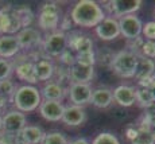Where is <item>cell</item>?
<instances>
[{
	"instance_id": "9c48e42d",
	"label": "cell",
	"mask_w": 155,
	"mask_h": 144,
	"mask_svg": "<svg viewBox=\"0 0 155 144\" xmlns=\"http://www.w3.org/2000/svg\"><path fill=\"white\" fill-rule=\"evenodd\" d=\"M69 93V100L71 105H77V106H84V105L91 103L92 97V88L89 83H77L73 82L68 89Z\"/></svg>"
},
{
	"instance_id": "1f68e13d",
	"label": "cell",
	"mask_w": 155,
	"mask_h": 144,
	"mask_svg": "<svg viewBox=\"0 0 155 144\" xmlns=\"http://www.w3.org/2000/svg\"><path fill=\"white\" fill-rule=\"evenodd\" d=\"M12 73H14V65L8 59L0 58V81L10 80Z\"/></svg>"
},
{
	"instance_id": "f35d334b",
	"label": "cell",
	"mask_w": 155,
	"mask_h": 144,
	"mask_svg": "<svg viewBox=\"0 0 155 144\" xmlns=\"http://www.w3.org/2000/svg\"><path fill=\"white\" fill-rule=\"evenodd\" d=\"M69 144H91V143H89L86 139H84V137H78V139L71 140Z\"/></svg>"
},
{
	"instance_id": "3957f363",
	"label": "cell",
	"mask_w": 155,
	"mask_h": 144,
	"mask_svg": "<svg viewBox=\"0 0 155 144\" xmlns=\"http://www.w3.org/2000/svg\"><path fill=\"white\" fill-rule=\"evenodd\" d=\"M136 61H138V55H135L132 51L120 50L119 53H115L111 69L113 70V73L117 74L121 78H134Z\"/></svg>"
},
{
	"instance_id": "4fadbf2b",
	"label": "cell",
	"mask_w": 155,
	"mask_h": 144,
	"mask_svg": "<svg viewBox=\"0 0 155 144\" xmlns=\"http://www.w3.org/2000/svg\"><path fill=\"white\" fill-rule=\"evenodd\" d=\"M65 110V105L59 101H47L43 100L39 105V113L41 116L47 120V121H61L62 115Z\"/></svg>"
},
{
	"instance_id": "4316f807",
	"label": "cell",
	"mask_w": 155,
	"mask_h": 144,
	"mask_svg": "<svg viewBox=\"0 0 155 144\" xmlns=\"http://www.w3.org/2000/svg\"><path fill=\"white\" fill-rule=\"evenodd\" d=\"M94 57H96V62H99L101 66H109L111 67L115 53L111 50V47H103L97 53H94Z\"/></svg>"
},
{
	"instance_id": "f1b7e54d",
	"label": "cell",
	"mask_w": 155,
	"mask_h": 144,
	"mask_svg": "<svg viewBox=\"0 0 155 144\" xmlns=\"http://www.w3.org/2000/svg\"><path fill=\"white\" fill-rule=\"evenodd\" d=\"M10 11L11 5L0 10V37L8 35V31H10Z\"/></svg>"
},
{
	"instance_id": "44dd1931",
	"label": "cell",
	"mask_w": 155,
	"mask_h": 144,
	"mask_svg": "<svg viewBox=\"0 0 155 144\" xmlns=\"http://www.w3.org/2000/svg\"><path fill=\"white\" fill-rule=\"evenodd\" d=\"M39 92L42 98L47 101H59V103H62L64 97L66 96V90L61 85H58L57 82H53V81H49L47 83H45L43 88Z\"/></svg>"
},
{
	"instance_id": "d4e9b609",
	"label": "cell",
	"mask_w": 155,
	"mask_h": 144,
	"mask_svg": "<svg viewBox=\"0 0 155 144\" xmlns=\"http://www.w3.org/2000/svg\"><path fill=\"white\" fill-rule=\"evenodd\" d=\"M14 11H15V14L18 15V18H19L22 28L30 27V25H31L32 20H34V12L31 11V8L27 7V5H20V7H15Z\"/></svg>"
},
{
	"instance_id": "ab89813d",
	"label": "cell",
	"mask_w": 155,
	"mask_h": 144,
	"mask_svg": "<svg viewBox=\"0 0 155 144\" xmlns=\"http://www.w3.org/2000/svg\"><path fill=\"white\" fill-rule=\"evenodd\" d=\"M7 103H8L7 100H4L3 97H0V113H2L3 110L5 109V106H7Z\"/></svg>"
},
{
	"instance_id": "60d3db41",
	"label": "cell",
	"mask_w": 155,
	"mask_h": 144,
	"mask_svg": "<svg viewBox=\"0 0 155 144\" xmlns=\"http://www.w3.org/2000/svg\"><path fill=\"white\" fill-rule=\"evenodd\" d=\"M150 90L151 93H153V97H154V103H155V81H154V83L150 86Z\"/></svg>"
},
{
	"instance_id": "e0dca14e",
	"label": "cell",
	"mask_w": 155,
	"mask_h": 144,
	"mask_svg": "<svg viewBox=\"0 0 155 144\" xmlns=\"http://www.w3.org/2000/svg\"><path fill=\"white\" fill-rule=\"evenodd\" d=\"M20 51L19 43L14 35H2L0 37V58L10 59L18 55Z\"/></svg>"
},
{
	"instance_id": "603a6c76",
	"label": "cell",
	"mask_w": 155,
	"mask_h": 144,
	"mask_svg": "<svg viewBox=\"0 0 155 144\" xmlns=\"http://www.w3.org/2000/svg\"><path fill=\"white\" fill-rule=\"evenodd\" d=\"M113 101V96L112 90L107 88H99L92 90V97H91V103L93 106L104 109V108H108Z\"/></svg>"
},
{
	"instance_id": "7402d4cb",
	"label": "cell",
	"mask_w": 155,
	"mask_h": 144,
	"mask_svg": "<svg viewBox=\"0 0 155 144\" xmlns=\"http://www.w3.org/2000/svg\"><path fill=\"white\" fill-rule=\"evenodd\" d=\"M35 66V76L38 81H49L54 77L55 67L49 58H39L34 62Z\"/></svg>"
},
{
	"instance_id": "7a4b0ae2",
	"label": "cell",
	"mask_w": 155,
	"mask_h": 144,
	"mask_svg": "<svg viewBox=\"0 0 155 144\" xmlns=\"http://www.w3.org/2000/svg\"><path fill=\"white\" fill-rule=\"evenodd\" d=\"M11 101L16 110L22 113H30L39 108L42 103V96L34 85H22L16 88Z\"/></svg>"
},
{
	"instance_id": "30bf717a",
	"label": "cell",
	"mask_w": 155,
	"mask_h": 144,
	"mask_svg": "<svg viewBox=\"0 0 155 144\" xmlns=\"http://www.w3.org/2000/svg\"><path fill=\"white\" fill-rule=\"evenodd\" d=\"M96 35L100 41H113L120 37V28H119L117 19L107 16L97 27H94Z\"/></svg>"
},
{
	"instance_id": "8d00e7d4",
	"label": "cell",
	"mask_w": 155,
	"mask_h": 144,
	"mask_svg": "<svg viewBox=\"0 0 155 144\" xmlns=\"http://www.w3.org/2000/svg\"><path fill=\"white\" fill-rule=\"evenodd\" d=\"M71 25H73V22H71L70 19V15H65V16L61 18V22H59V31L65 32L66 30H70L71 28Z\"/></svg>"
},
{
	"instance_id": "9a60e30c",
	"label": "cell",
	"mask_w": 155,
	"mask_h": 144,
	"mask_svg": "<svg viewBox=\"0 0 155 144\" xmlns=\"http://www.w3.org/2000/svg\"><path fill=\"white\" fill-rule=\"evenodd\" d=\"M112 96H113V100L120 106H124V108L132 106L136 103L135 88H132L130 85H120L117 88H115L112 92Z\"/></svg>"
},
{
	"instance_id": "ac0fdd59",
	"label": "cell",
	"mask_w": 155,
	"mask_h": 144,
	"mask_svg": "<svg viewBox=\"0 0 155 144\" xmlns=\"http://www.w3.org/2000/svg\"><path fill=\"white\" fill-rule=\"evenodd\" d=\"M16 77L23 82H27V85H34L38 82L35 76V66L32 61H23L19 65H16L15 69Z\"/></svg>"
},
{
	"instance_id": "277c9868",
	"label": "cell",
	"mask_w": 155,
	"mask_h": 144,
	"mask_svg": "<svg viewBox=\"0 0 155 144\" xmlns=\"http://www.w3.org/2000/svg\"><path fill=\"white\" fill-rule=\"evenodd\" d=\"M62 18L61 7L57 5L55 3H45L41 7L39 15H38V26L41 30L47 32L57 31Z\"/></svg>"
},
{
	"instance_id": "4dcf8cb0",
	"label": "cell",
	"mask_w": 155,
	"mask_h": 144,
	"mask_svg": "<svg viewBox=\"0 0 155 144\" xmlns=\"http://www.w3.org/2000/svg\"><path fill=\"white\" fill-rule=\"evenodd\" d=\"M92 144H120V142H119V139L113 133L101 132L93 139Z\"/></svg>"
},
{
	"instance_id": "74e56055",
	"label": "cell",
	"mask_w": 155,
	"mask_h": 144,
	"mask_svg": "<svg viewBox=\"0 0 155 144\" xmlns=\"http://www.w3.org/2000/svg\"><path fill=\"white\" fill-rule=\"evenodd\" d=\"M136 133H138V127H134V125H130V127L126 129V135H127V137L130 140H132L134 137L136 136Z\"/></svg>"
},
{
	"instance_id": "83f0119b",
	"label": "cell",
	"mask_w": 155,
	"mask_h": 144,
	"mask_svg": "<svg viewBox=\"0 0 155 144\" xmlns=\"http://www.w3.org/2000/svg\"><path fill=\"white\" fill-rule=\"evenodd\" d=\"M15 90H16V86L11 80L0 81V97H3L7 101H11L14 97Z\"/></svg>"
},
{
	"instance_id": "ee69618b",
	"label": "cell",
	"mask_w": 155,
	"mask_h": 144,
	"mask_svg": "<svg viewBox=\"0 0 155 144\" xmlns=\"http://www.w3.org/2000/svg\"><path fill=\"white\" fill-rule=\"evenodd\" d=\"M15 144H25V143H22V142H16Z\"/></svg>"
},
{
	"instance_id": "b9f144b4",
	"label": "cell",
	"mask_w": 155,
	"mask_h": 144,
	"mask_svg": "<svg viewBox=\"0 0 155 144\" xmlns=\"http://www.w3.org/2000/svg\"><path fill=\"white\" fill-rule=\"evenodd\" d=\"M150 131H151V133H153V136H154V139H155V124H153L150 127Z\"/></svg>"
},
{
	"instance_id": "f546056e",
	"label": "cell",
	"mask_w": 155,
	"mask_h": 144,
	"mask_svg": "<svg viewBox=\"0 0 155 144\" xmlns=\"http://www.w3.org/2000/svg\"><path fill=\"white\" fill-rule=\"evenodd\" d=\"M42 144H69V142L62 132H50L45 133Z\"/></svg>"
},
{
	"instance_id": "6da1fadb",
	"label": "cell",
	"mask_w": 155,
	"mask_h": 144,
	"mask_svg": "<svg viewBox=\"0 0 155 144\" xmlns=\"http://www.w3.org/2000/svg\"><path fill=\"white\" fill-rule=\"evenodd\" d=\"M70 19L76 26L80 27H97L107 18L101 5L93 0H81L76 3L70 11Z\"/></svg>"
},
{
	"instance_id": "5bb4252c",
	"label": "cell",
	"mask_w": 155,
	"mask_h": 144,
	"mask_svg": "<svg viewBox=\"0 0 155 144\" xmlns=\"http://www.w3.org/2000/svg\"><path fill=\"white\" fill-rule=\"evenodd\" d=\"M86 120V113L82 106L77 105H68L65 106L64 115H62V121L69 127H78L82 125Z\"/></svg>"
},
{
	"instance_id": "7bdbcfd3",
	"label": "cell",
	"mask_w": 155,
	"mask_h": 144,
	"mask_svg": "<svg viewBox=\"0 0 155 144\" xmlns=\"http://www.w3.org/2000/svg\"><path fill=\"white\" fill-rule=\"evenodd\" d=\"M3 132V116L0 115V133Z\"/></svg>"
},
{
	"instance_id": "e575fe53",
	"label": "cell",
	"mask_w": 155,
	"mask_h": 144,
	"mask_svg": "<svg viewBox=\"0 0 155 144\" xmlns=\"http://www.w3.org/2000/svg\"><path fill=\"white\" fill-rule=\"evenodd\" d=\"M142 35L146 38V41L155 42V20L147 22L142 27Z\"/></svg>"
},
{
	"instance_id": "ffe728a7",
	"label": "cell",
	"mask_w": 155,
	"mask_h": 144,
	"mask_svg": "<svg viewBox=\"0 0 155 144\" xmlns=\"http://www.w3.org/2000/svg\"><path fill=\"white\" fill-rule=\"evenodd\" d=\"M19 140L25 144H39L43 142L45 132L37 125H26L18 135Z\"/></svg>"
},
{
	"instance_id": "ba28073f",
	"label": "cell",
	"mask_w": 155,
	"mask_h": 144,
	"mask_svg": "<svg viewBox=\"0 0 155 144\" xmlns=\"http://www.w3.org/2000/svg\"><path fill=\"white\" fill-rule=\"evenodd\" d=\"M117 22H119V28H120V35H123L128 41H132L142 35L143 23L140 18L136 16L135 14L119 18Z\"/></svg>"
},
{
	"instance_id": "cb8c5ba5",
	"label": "cell",
	"mask_w": 155,
	"mask_h": 144,
	"mask_svg": "<svg viewBox=\"0 0 155 144\" xmlns=\"http://www.w3.org/2000/svg\"><path fill=\"white\" fill-rule=\"evenodd\" d=\"M135 97H136V103L140 108L146 109L147 106L155 104L154 103V97L151 93L150 88H136L135 89Z\"/></svg>"
},
{
	"instance_id": "d6a6232c",
	"label": "cell",
	"mask_w": 155,
	"mask_h": 144,
	"mask_svg": "<svg viewBox=\"0 0 155 144\" xmlns=\"http://www.w3.org/2000/svg\"><path fill=\"white\" fill-rule=\"evenodd\" d=\"M76 64L84 65V66H94V64H96V57H94V51H92V53L76 54Z\"/></svg>"
},
{
	"instance_id": "52a82bcc",
	"label": "cell",
	"mask_w": 155,
	"mask_h": 144,
	"mask_svg": "<svg viewBox=\"0 0 155 144\" xmlns=\"http://www.w3.org/2000/svg\"><path fill=\"white\" fill-rule=\"evenodd\" d=\"M26 123H27V120H26L25 113L16 109L10 110L3 116V133L10 135V136H16L27 125Z\"/></svg>"
},
{
	"instance_id": "2e32d148",
	"label": "cell",
	"mask_w": 155,
	"mask_h": 144,
	"mask_svg": "<svg viewBox=\"0 0 155 144\" xmlns=\"http://www.w3.org/2000/svg\"><path fill=\"white\" fill-rule=\"evenodd\" d=\"M71 82L77 83H89L94 77V67L93 66H84L74 64L69 69Z\"/></svg>"
},
{
	"instance_id": "8992f818",
	"label": "cell",
	"mask_w": 155,
	"mask_h": 144,
	"mask_svg": "<svg viewBox=\"0 0 155 144\" xmlns=\"http://www.w3.org/2000/svg\"><path fill=\"white\" fill-rule=\"evenodd\" d=\"M42 49L46 55L59 57L68 49V35L62 31L50 32L42 41Z\"/></svg>"
},
{
	"instance_id": "d6986e66",
	"label": "cell",
	"mask_w": 155,
	"mask_h": 144,
	"mask_svg": "<svg viewBox=\"0 0 155 144\" xmlns=\"http://www.w3.org/2000/svg\"><path fill=\"white\" fill-rule=\"evenodd\" d=\"M154 74H155V62L153 59L138 55L134 78H136V81H142V80H146L148 77L154 76Z\"/></svg>"
},
{
	"instance_id": "836d02e7",
	"label": "cell",
	"mask_w": 155,
	"mask_h": 144,
	"mask_svg": "<svg viewBox=\"0 0 155 144\" xmlns=\"http://www.w3.org/2000/svg\"><path fill=\"white\" fill-rule=\"evenodd\" d=\"M140 55L148 59L155 58V42L153 41H144L140 49Z\"/></svg>"
},
{
	"instance_id": "484cf974",
	"label": "cell",
	"mask_w": 155,
	"mask_h": 144,
	"mask_svg": "<svg viewBox=\"0 0 155 144\" xmlns=\"http://www.w3.org/2000/svg\"><path fill=\"white\" fill-rule=\"evenodd\" d=\"M131 144H155V139L148 128H138V133L131 140Z\"/></svg>"
},
{
	"instance_id": "d590c367",
	"label": "cell",
	"mask_w": 155,
	"mask_h": 144,
	"mask_svg": "<svg viewBox=\"0 0 155 144\" xmlns=\"http://www.w3.org/2000/svg\"><path fill=\"white\" fill-rule=\"evenodd\" d=\"M59 61H61V64H62L64 67L70 69L71 66L76 64V55H74L69 49H66L61 55H59Z\"/></svg>"
},
{
	"instance_id": "8fae6325",
	"label": "cell",
	"mask_w": 155,
	"mask_h": 144,
	"mask_svg": "<svg viewBox=\"0 0 155 144\" xmlns=\"http://www.w3.org/2000/svg\"><path fill=\"white\" fill-rule=\"evenodd\" d=\"M16 41L19 43L20 50H31L32 47L42 43V34L34 27H27L18 32Z\"/></svg>"
},
{
	"instance_id": "7c38bea8",
	"label": "cell",
	"mask_w": 155,
	"mask_h": 144,
	"mask_svg": "<svg viewBox=\"0 0 155 144\" xmlns=\"http://www.w3.org/2000/svg\"><path fill=\"white\" fill-rule=\"evenodd\" d=\"M68 46L70 51H76V54L82 53H92L93 50V41L86 35H82L81 32L73 31L68 35Z\"/></svg>"
},
{
	"instance_id": "5b68a950",
	"label": "cell",
	"mask_w": 155,
	"mask_h": 144,
	"mask_svg": "<svg viewBox=\"0 0 155 144\" xmlns=\"http://www.w3.org/2000/svg\"><path fill=\"white\" fill-rule=\"evenodd\" d=\"M143 2L142 0H111L105 2L103 8L104 12H108L111 18H121L127 15H134L138 10H140Z\"/></svg>"
}]
</instances>
